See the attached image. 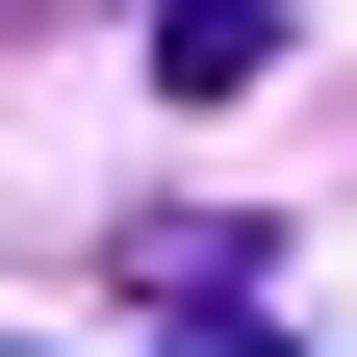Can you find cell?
<instances>
[{
	"mask_svg": "<svg viewBox=\"0 0 357 357\" xmlns=\"http://www.w3.org/2000/svg\"><path fill=\"white\" fill-rule=\"evenodd\" d=\"M153 77H178V102H230V77H281V0H178V26H153Z\"/></svg>",
	"mask_w": 357,
	"mask_h": 357,
	"instance_id": "6da1fadb",
	"label": "cell"
}]
</instances>
